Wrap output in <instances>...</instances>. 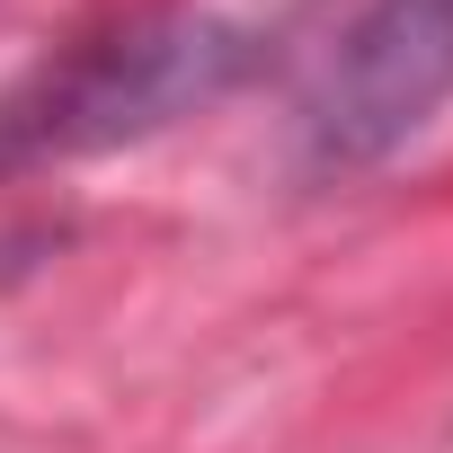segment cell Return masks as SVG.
Returning a JSON list of instances; mask_svg holds the SVG:
<instances>
[{"instance_id":"cell-1","label":"cell","mask_w":453,"mask_h":453,"mask_svg":"<svg viewBox=\"0 0 453 453\" xmlns=\"http://www.w3.org/2000/svg\"><path fill=\"white\" fill-rule=\"evenodd\" d=\"M241 72H250V27H232V19H151L134 36H107L0 98V178L142 142V134L213 107Z\"/></svg>"},{"instance_id":"cell-2","label":"cell","mask_w":453,"mask_h":453,"mask_svg":"<svg viewBox=\"0 0 453 453\" xmlns=\"http://www.w3.org/2000/svg\"><path fill=\"white\" fill-rule=\"evenodd\" d=\"M453 98V0H373L311 81L303 134L320 169H365L435 125Z\"/></svg>"}]
</instances>
